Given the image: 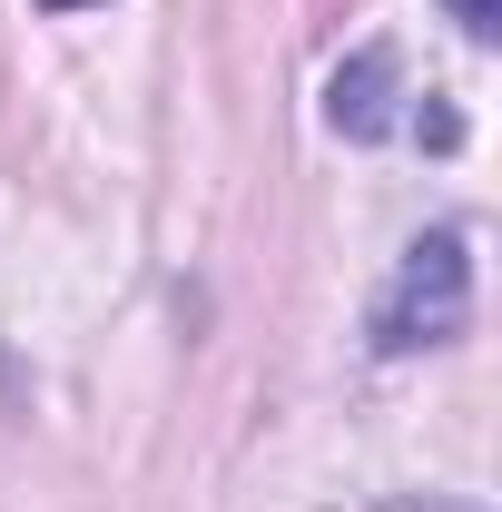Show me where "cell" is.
<instances>
[{
  "mask_svg": "<svg viewBox=\"0 0 502 512\" xmlns=\"http://www.w3.org/2000/svg\"><path fill=\"white\" fill-rule=\"evenodd\" d=\"M394 89H404V60L394 50H355V60L335 69V89H325V119L345 128V138H384L394 128Z\"/></svg>",
  "mask_w": 502,
  "mask_h": 512,
  "instance_id": "obj_2",
  "label": "cell"
},
{
  "mask_svg": "<svg viewBox=\"0 0 502 512\" xmlns=\"http://www.w3.org/2000/svg\"><path fill=\"white\" fill-rule=\"evenodd\" d=\"M50 10H89V0H50Z\"/></svg>",
  "mask_w": 502,
  "mask_h": 512,
  "instance_id": "obj_4",
  "label": "cell"
},
{
  "mask_svg": "<svg viewBox=\"0 0 502 512\" xmlns=\"http://www.w3.org/2000/svg\"><path fill=\"white\" fill-rule=\"evenodd\" d=\"M453 20H463L473 40H493V30H502V0H453Z\"/></svg>",
  "mask_w": 502,
  "mask_h": 512,
  "instance_id": "obj_3",
  "label": "cell"
},
{
  "mask_svg": "<svg viewBox=\"0 0 502 512\" xmlns=\"http://www.w3.org/2000/svg\"><path fill=\"white\" fill-rule=\"evenodd\" d=\"M463 316H473V256H463V237H453V227H434V237H414V247H404L394 286L375 296V345H384V355L453 345V335H463Z\"/></svg>",
  "mask_w": 502,
  "mask_h": 512,
  "instance_id": "obj_1",
  "label": "cell"
}]
</instances>
